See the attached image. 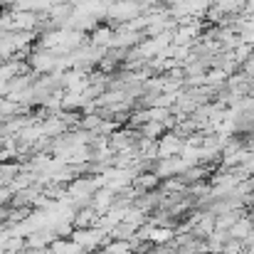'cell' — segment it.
<instances>
[{"instance_id": "obj_1", "label": "cell", "mask_w": 254, "mask_h": 254, "mask_svg": "<svg viewBox=\"0 0 254 254\" xmlns=\"http://www.w3.org/2000/svg\"><path fill=\"white\" fill-rule=\"evenodd\" d=\"M170 237H173V232H170V230H153V232L148 235V240H151V242H168Z\"/></svg>"}]
</instances>
